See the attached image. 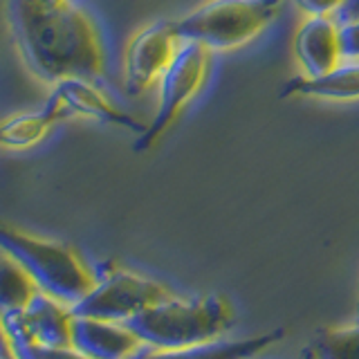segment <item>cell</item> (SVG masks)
Here are the masks:
<instances>
[{
  "instance_id": "1",
  "label": "cell",
  "mask_w": 359,
  "mask_h": 359,
  "mask_svg": "<svg viewBox=\"0 0 359 359\" xmlns=\"http://www.w3.org/2000/svg\"><path fill=\"white\" fill-rule=\"evenodd\" d=\"M16 50L39 81L99 79L106 50L95 18L76 0H5Z\"/></svg>"
},
{
  "instance_id": "2",
  "label": "cell",
  "mask_w": 359,
  "mask_h": 359,
  "mask_svg": "<svg viewBox=\"0 0 359 359\" xmlns=\"http://www.w3.org/2000/svg\"><path fill=\"white\" fill-rule=\"evenodd\" d=\"M233 310L227 297L168 294L149 306L137 317L126 321L142 346L151 351H180V348L207 344L229 330Z\"/></svg>"
},
{
  "instance_id": "3",
  "label": "cell",
  "mask_w": 359,
  "mask_h": 359,
  "mask_svg": "<svg viewBox=\"0 0 359 359\" xmlns=\"http://www.w3.org/2000/svg\"><path fill=\"white\" fill-rule=\"evenodd\" d=\"M0 252L25 269L41 292L70 308L93 290L97 280L74 247L20 231L5 222H0Z\"/></svg>"
},
{
  "instance_id": "4",
  "label": "cell",
  "mask_w": 359,
  "mask_h": 359,
  "mask_svg": "<svg viewBox=\"0 0 359 359\" xmlns=\"http://www.w3.org/2000/svg\"><path fill=\"white\" fill-rule=\"evenodd\" d=\"M283 0H209L173 20L182 43H200L211 50H233L250 43L278 16Z\"/></svg>"
},
{
  "instance_id": "5",
  "label": "cell",
  "mask_w": 359,
  "mask_h": 359,
  "mask_svg": "<svg viewBox=\"0 0 359 359\" xmlns=\"http://www.w3.org/2000/svg\"><path fill=\"white\" fill-rule=\"evenodd\" d=\"M168 294H171L168 287L149 276L123 267H106L97 276L93 290L72 306V314L126 323Z\"/></svg>"
},
{
  "instance_id": "6",
  "label": "cell",
  "mask_w": 359,
  "mask_h": 359,
  "mask_svg": "<svg viewBox=\"0 0 359 359\" xmlns=\"http://www.w3.org/2000/svg\"><path fill=\"white\" fill-rule=\"evenodd\" d=\"M209 50L200 43H182L173 63L160 79V97H157V108L153 121L140 135L135 151H149L160 142L162 135L173 126L191 99H194L200 88L207 81L209 72Z\"/></svg>"
},
{
  "instance_id": "7",
  "label": "cell",
  "mask_w": 359,
  "mask_h": 359,
  "mask_svg": "<svg viewBox=\"0 0 359 359\" xmlns=\"http://www.w3.org/2000/svg\"><path fill=\"white\" fill-rule=\"evenodd\" d=\"M50 97L43 110L59 123L65 119H93L108 126H119L126 130L144 133L146 126L128 112H123L104 90L97 86V79L67 76L50 86Z\"/></svg>"
},
{
  "instance_id": "8",
  "label": "cell",
  "mask_w": 359,
  "mask_h": 359,
  "mask_svg": "<svg viewBox=\"0 0 359 359\" xmlns=\"http://www.w3.org/2000/svg\"><path fill=\"white\" fill-rule=\"evenodd\" d=\"M180 48L182 41L173 29V20H157L135 34L123 54V83L128 93L137 97L160 83Z\"/></svg>"
},
{
  "instance_id": "9",
  "label": "cell",
  "mask_w": 359,
  "mask_h": 359,
  "mask_svg": "<svg viewBox=\"0 0 359 359\" xmlns=\"http://www.w3.org/2000/svg\"><path fill=\"white\" fill-rule=\"evenodd\" d=\"M70 346L88 359H130L146 348L126 323L93 317L72 319Z\"/></svg>"
},
{
  "instance_id": "10",
  "label": "cell",
  "mask_w": 359,
  "mask_h": 359,
  "mask_svg": "<svg viewBox=\"0 0 359 359\" xmlns=\"http://www.w3.org/2000/svg\"><path fill=\"white\" fill-rule=\"evenodd\" d=\"M294 54L303 67V76H321L341 63L339 20L306 18L297 29Z\"/></svg>"
},
{
  "instance_id": "11",
  "label": "cell",
  "mask_w": 359,
  "mask_h": 359,
  "mask_svg": "<svg viewBox=\"0 0 359 359\" xmlns=\"http://www.w3.org/2000/svg\"><path fill=\"white\" fill-rule=\"evenodd\" d=\"M16 319L34 344L41 346H70L72 334V308L67 303L54 299L45 292H36L22 312H16Z\"/></svg>"
},
{
  "instance_id": "12",
  "label": "cell",
  "mask_w": 359,
  "mask_h": 359,
  "mask_svg": "<svg viewBox=\"0 0 359 359\" xmlns=\"http://www.w3.org/2000/svg\"><path fill=\"white\" fill-rule=\"evenodd\" d=\"M280 339H283V330H269L243 337V339H213L207 344L180 348V351H151V348H146L144 359H254Z\"/></svg>"
},
{
  "instance_id": "13",
  "label": "cell",
  "mask_w": 359,
  "mask_h": 359,
  "mask_svg": "<svg viewBox=\"0 0 359 359\" xmlns=\"http://www.w3.org/2000/svg\"><path fill=\"white\" fill-rule=\"evenodd\" d=\"M280 97H314L330 101L359 99V61L337 65L321 76H299L285 83Z\"/></svg>"
},
{
  "instance_id": "14",
  "label": "cell",
  "mask_w": 359,
  "mask_h": 359,
  "mask_svg": "<svg viewBox=\"0 0 359 359\" xmlns=\"http://www.w3.org/2000/svg\"><path fill=\"white\" fill-rule=\"evenodd\" d=\"M56 121L41 110L14 112V115L0 119V149L5 151H27L45 142L54 130Z\"/></svg>"
},
{
  "instance_id": "15",
  "label": "cell",
  "mask_w": 359,
  "mask_h": 359,
  "mask_svg": "<svg viewBox=\"0 0 359 359\" xmlns=\"http://www.w3.org/2000/svg\"><path fill=\"white\" fill-rule=\"evenodd\" d=\"M39 292L36 283L27 276L16 261L0 252V317H9V314L22 312L27 303Z\"/></svg>"
},
{
  "instance_id": "16",
  "label": "cell",
  "mask_w": 359,
  "mask_h": 359,
  "mask_svg": "<svg viewBox=\"0 0 359 359\" xmlns=\"http://www.w3.org/2000/svg\"><path fill=\"white\" fill-rule=\"evenodd\" d=\"M317 359H359V321L339 328H323L312 341Z\"/></svg>"
},
{
  "instance_id": "17",
  "label": "cell",
  "mask_w": 359,
  "mask_h": 359,
  "mask_svg": "<svg viewBox=\"0 0 359 359\" xmlns=\"http://www.w3.org/2000/svg\"><path fill=\"white\" fill-rule=\"evenodd\" d=\"M5 328L11 341L14 359H88L86 355L76 353L72 346H41L34 344L29 337L22 332L16 314L5 317Z\"/></svg>"
},
{
  "instance_id": "18",
  "label": "cell",
  "mask_w": 359,
  "mask_h": 359,
  "mask_svg": "<svg viewBox=\"0 0 359 359\" xmlns=\"http://www.w3.org/2000/svg\"><path fill=\"white\" fill-rule=\"evenodd\" d=\"M294 5L308 18H337L346 0H294Z\"/></svg>"
},
{
  "instance_id": "19",
  "label": "cell",
  "mask_w": 359,
  "mask_h": 359,
  "mask_svg": "<svg viewBox=\"0 0 359 359\" xmlns=\"http://www.w3.org/2000/svg\"><path fill=\"white\" fill-rule=\"evenodd\" d=\"M339 43L346 61H359V20L339 22Z\"/></svg>"
},
{
  "instance_id": "20",
  "label": "cell",
  "mask_w": 359,
  "mask_h": 359,
  "mask_svg": "<svg viewBox=\"0 0 359 359\" xmlns=\"http://www.w3.org/2000/svg\"><path fill=\"white\" fill-rule=\"evenodd\" d=\"M337 20L339 22L359 20V0H346V5L341 7L339 14H337Z\"/></svg>"
},
{
  "instance_id": "21",
  "label": "cell",
  "mask_w": 359,
  "mask_h": 359,
  "mask_svg": "<svg viewBox=\"0 0 359 359\" xmlns=\"http://www.w3.org/2000/svg\"><path fill=\"white\" fill-rule=\"evenodd\" d=\"M0 355L14 357V351H11V341H9V334H7L5 319L3 317H0Z\"/></svg>"
},
{
  "instance_id": "22",
  "label": "cell",
  "mask_w": 359,
  "mask_h": 359,
  "mask_svg": "<svg viewBox=\"0 0 359 359\" xmlns=\"http://www.w3.org/2000/svg\"><path fill=\"white\" fill-rule=\"evenodd\" d=\"M299 359H317V355H314V351H312V346H308L306 351L301 353V357Z\"/></svg>"
},
{
  "instance_id": "23",
  "label": "cell",
  "mask_w": 359,
  "mask_h": 359,
  "mask_svg": "<svg viewBox=\"0 0 359 359\" xmlns=\"http://www.w3.org/2000/svg\"><path fill=\"white\" fill-rule=\"evenodd\" d=\"M144 355H146V348H142L140 353H135V355H133L130 359H144Z\"/></svg>"
},
{
  "instance_id": "24",
  "label": "cell",
  "mask_w": 359,
  "mask_h": 359,
  "mask_svg": "<svg viewBox=\"0 0 359 359\" xmlns=\"http://www.w3.org/2000/svg\"><path fill=\"white\" fill-rule=\"evenodd\" d=\"M355 312H357V319H359V297H357V308H355Z\"/></svg>"
},
{
  "instance_id": "25",
  "label": "cell",
  "mask_w": 359,
  "mask_h": 359,
  "mask_svg": "<svg viewBox=\"0 0 359 359\" xmlns=\"http://www.w3.org/2000/svg\"><path fill=\"white\" fill-rule=\"evenodd\" d=\"M0 359H14V357H7V355H0Z\"/></svg>"
}]
</instances>
